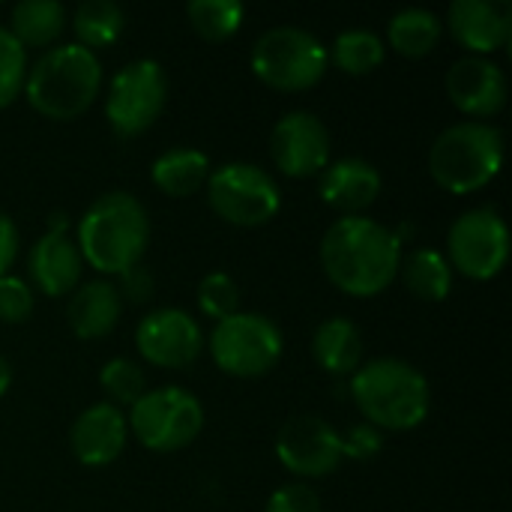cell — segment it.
I'll use <instances>...</instances> for the list:
<instances>
[{"label":"cell","mask_w":512,"mask_h":512,"mask_svg":"<svg viewBox=\"0 0 512 512\" xmlns=\"http://www.w3.org/2000/svg\"><path fill=\"white\" fill-rule=\"evenodd\" d=\"M126 435H129L126 414L120 408L108 405V402H99V405H90L72 423L69 447H72V456L81 465L105 468V465H111L123 453Z\"/></svg>","instance_id":"e0dca14e"},{"label":"cell","mask_w":512,"mask_h":512,"mask_svg":"<svg viewBox=\"0 0 512 512\" xmlns=\"http://www.w3.org/2000/svg\"><path fill=\"white\" fill-rule=\"evenodd\" d=\"M327 54H333V63L348 75H369L384 63V42L372 30H345Z\"/></svg>","instance_id":"83f0119b"},{"label":"cell","mask_w":512,"mask_h":512,"mask_svg":"<svg viewBox=\"0 0 512 512\" xmlns=\"http://www.w3.org/2000/svg\"><path fill=\"white\" fill-rule=\"evenodd\" d=\"M198 306L207 318H231L240 309V288L228 273H207L198 282Z\"/></svg>","instance_id":"4dcf8cb0"},{"label":"cell","mask_w":512,"mask_h":512,"mask_svg":"<svg viewBox=\"0 0 512 512\" xmlns=\"http://www.w3.org/2000/svg\"><path fill=\"white\" fill-rule=\"evenodd\" d=\"M324 42L303 27H273L252 48V72L273 90H309L327 72Z\"/></svg>","instance_id":"8992f818"},{"label":"cell","mask_w":512,"mask_h":512,"mask_svg":"<svg viewBox=\"0 0 512 512\" xmlns=\"http://www.w3.org/2000/svg\"><path fill=\"white\" fill-rule=\"evenodd\" d=\"M402 270V282L405 288L426 303H441L447 300L450 288H453V270L447 264V258L435 249H417L408 258H402L399 264Z\"/></svg>","instance_id":"603a6c76"},{"label":"cell","mask_w":512,"mask_h":512,"mask_svg":"<svg viewBox=\"0 0 512 512\" xmlns=\"http://www.w3.org/2000/svg\"><path fill=\"white\" fill-rule=\"evenodd\" d=\"M387 36L402 57H426L441 39V18L429 9H402L390 18Z\"/></svg>","instance_id":"484cf974"},{"label":"cell","mask_w":512,"mask_h":512,"mask_svg":"<svg viewBox=\"0 0 512 512\" xmlns=\"http://www.w3.org/2000/svg\"><path fill=\"white\" fill-rule=\"evenodd\" d=\"M168 99V78L156 60L126 63L108 84L105 117L120 138H135L147 132Z\"/></svg>","instance_id":"30bf717a"},{"label":"cell","mask_w":512,"mask_h":512,"mask_svg":"<svg viewBox=\"0 0 512 512\" xmlns=\"http://www.w3.org/2000/svg\"><path fill=\"white\" fill-rule=\"evenodd\" d=\"M9 384H12V366H9V360L0 354V396L9 390Z\"/></svg>","instance_id":"74e56055"},{"label":"cell","mask_w":512,"mask_h":512,"mask_svg":"<svg viewBox=\"0 0 512 512\" xmlns=\"http://www.w3.org/2000/svg\"><path fill=\"white\" fill-rule=\"evenodd\" d=\"M210 354L213 363L234 378H261L282 360V333L264 315L234 312L231 318L216 321Z\"/></svg>","instance_id":"ba28073f"},{"label":"cell","mask_w":512,"mask_h":512,"mask_svg":"<svg viewBox=\"0 0 512 512\" xmlns=\"http://www.w3.org/2000/svg\"><path fill=\"white\" fill-rule=\"evenodd\" d=\"M270 156L288 177H312L327 168L330 132L312 111H288L270 135Z\"/></svg>","instance_id":"5bb4252c"},{"label":"cell","mask_w":512,"mask_h":512,"mask_svg":"<svg viewBox=\"0 0 512 512\" xmlns=\"http://www.w3.org/2000/svg\"><path fill=\"white\" fill-rule=\"evenodd\" d=\"M315 363L330 375H354L363 366V336L354 321L330 318L312 336Z\"/></svg>","instance_id":"44dd1931"},{"label":"cell","mask_w":512,"mask_h":512,"mask_svg":"<svg viewBox=\"0 0 512 512\" xmlns=\"http://www.w3.org/2000/svg\"><path fill=\"white\" fill-rule=\"evenodd\" d=\"M135 345L144 360L162 369H186L198 360L204 336L198 321L183 309H156L141 318Z\"/></svg>","instance_id":"4fadbf2b"},{"label":"cell","mask_w":512,"mask_h":512,"mask_svg":"<svg viewBox=\"0 0 512 512\" xmlns=\"http://www.w3.org/2000/svg\"><path fill=\"white\" fill-rule=\"evenodd\" d=\"M126 15L114 0H87L75 9L72 30L78 36V45L87 51L93 48H108L123 36Z\"/></svg>","instance_id":"d4e9b609"},{"label":"cell","mask_w":512,"mask_h":512,"mask_svg":"<svg viewBox=\"0 0 512 512\" xmlns=\"http://www.w3.org/2000/svg\"><path fill=\"white\" fill-rule=\"evenodd\" d=\"M15 255H18V228L6 213H0V276L9 273Z\"/></svg>","instance_id":"e575fe53"},{"label":"cell","mask_w":512,"mask_h":512,"mask_svg":"<svg viewBox=\"0 0 512 512\" xmlns=\"http://www.w3.org/2000/svg\"><path fill=\"white\" fill-rule=\"evenodd\" d=\"M33 312V291L18 276H0V321L3 324H21Z\"/></svg>","instance_id":"1f68e13d"},{"label":"cell","mask_w":512,"mask_h":512,"mask_svg":"<svg viewBox=\"0 0 512 512\" xmlns=\"http://www.w3.org/2000/svg\"><path fill=\"white\" fill-rule=\"evenodd\" d=\"M27 270L48 297H63L78 288L81 282V252L69 234H42L30 249Z\"/></svg>","instance_id":"d6986e66"},{"label":"cell","mask_w":512,"mask_h":512,"mask_svg":"<svg viewBox=\"0 0 512 512\" xmlns=\"http://www.w3.org/2000/svg\"><path fill=\"white\" fill-rule=\"evenodd\" d=\"M447 24L459 45L474 51V57H486L510 42L512 6L507 0H456Z\"/></svg>","instance_id":"2e32d148"},{"label":"cell","mask_w":512,"mask_h":512,"mask_svg":"<svg viewBox=\"0 0 512 512\" xmlns=\"http://www.w3.org/2000/svg\"><path fill=\"white\" fill-rule=\"evenodd\" d=\"M99 384L114 405H126V408H132L147 393V378L141 366L126 357H114L111 363H105L99 372Z\"/></svg>","instance_id":"f1b7e54d"},{"label":"cell","mask_w":512,"mask_h":512,"mask_svg":"<svg viewBox=\"0 0 512 512\" xmlns=\"http://www.w3.org/2000/svg\"><path fill=\"white\" fill-rule=\"evenodd\" d=\"M150 240V219L141 201L129 192L99 195L78 222V252L93 270L123 276L138 267Z\"/></svg>","instance_id":"7a4b0ae2"},{"label":"cell","mask_w":512,"mask_h":512,"mask_svg":"<svg viewBox=\"0 0 512 512\" xmlns=\"http://www.w3.org/2000/svg\"><path fill=\"white\" fill-rule=\"evenodd\" d=\"M264 512H321V498L306 483H288L270 495Z\"/></svg>","instance_id":"d6a6232c"},{"label":"cell","mask_w":512,"mask_h":512,"mask_svg":"<svg viewBox=\"0 0 512 512\" xmlns=\"http://www.w3.org/2000/svg\"><path fill=\"white\" fill-rule=\"evenodd\" d=\"M69 231V216L66 213H51L48 216V234H66Z\"/></svg>","instance_id":"8d00e7d4"},{"label":"cell","mask_w":512,"mask_h":512,"mask_svg":"<svg viewBox=\"0 0 512 512\" xmlns=\"http://www.w3.org/2000/svg\"><path fill=\"white\" fill-rule=\"evenodd\" d=\"M447 93L468 117H492L507 105V75L489 57H462L447 72Z\"/></svg>","instance_id":"9a60e30c"},{"label":"cell","mask_w":512,"mask_h":512,"mask_svg":"<svg viewBox=\"0 0 512 512\" xmlns=\"http://www.w3.org/2000/svg\"><path fill=\"white\" fill-rule=\"evenodd\" d=\"M120 309H123L120 291L111 282L96 279L72 291L66 318L78 339H102L114 330Z\"/></svg>","instance_id":"ffe728a7"},{"label":"cell","mask_w":512,"mask_h":512,"mask_svg":"<svg viewBox=\"0 0 512 512\" xmlns=\"http://www.w3.org/2000/svg\"><path fill=\"white\" fill-rule=\"evenodd\" d=\"M351 396L378 432H408L429 417L432 390L426 375L396 357H378L354 372Z\"/></svg>","instance_id":"3957f363"},{"label":"cell","mask_w":512,"mask_h":512,"mask_svg":"<svg viewBox=\"0 0 512 512\" xmlns=\"http://www.w3.org/2000/svg\"><path fill=\"white\" fill-rule=\"evenodd\" d=\"M192 30L207 42L231 39L243 24V3L240 0H192L189 9Z\"/></svg>","instance_id":"4316f807"},{"label":"cell","mask_w":512,"mask_h":512,"mask_svg":"<svg viewBox=\"0 0 512 512\" xmlns=\"http://www.w3.org/2000/svg\"><path fill=\"white\" fill-rule=\"evenodd\" d=\"M123 285H126V297L135 300V303L147 300V297H150V288H153V285H150V276L141 270V264L123 273Z\"/></svg>","instance_id":"d590c367"},{"label":"cell","mask_w":512,"mask_h":512,"mask_svg":"<svg viewBox=\"0 0 512 512\" xmlns=\"http://www.w3.org/2000/svg\"><path fill=\"white\" fill-rule=\"evenodd\" d=\"M318 192L333 210H339L345 216H357L369 204H375V198L381 192V174L366 159H354V156L339 159L324 168Z\"/></svg>","instance_id":"ac0fdd59"},{"label":"cell","mask_w":512,"mask_h":512,"mask_svg":"<svg viewBox=\"0 0 512 512\" xmlns=\"http://www.w3.org/2000/svg\"><path fill=\"white\" fill-rule=\"evenodd\" d=\"M9 21L12 24L6 30L21 42V48L27 45L42 48V45H51L63 33L66 12L57 0H21L12 9Z\"/></svg>","instance_id":"cb8c5ba5"},{"label":"cell","mask_w":512,"mask_h":512,"mask_svg":"<svg viewBox=\"0 0 512 512\" xmlns=\"http://www.w3.org/2000/svg\"><path fill=\"white\" fill-rule=\"evenodd\" d=\"M381 450H384V435H381L375 426H369V423L351 426V429L342 435V456H345V459L366 462V459H375Z\"/></svg>","instance_id":"836d02e7"},{"label":"cell","mask_w":512,"mask_h":512,"mask_svg":"<svg viewBox=\"0 0 512 512\" xmlns=\"http://www.w3.org/2000/svg\"><path fill=\"white\" fill-rule=\"evenodd\" d=\"M150 177H153V183H156L159 192H165L171 198H189V195H195L207 183V177H210V159L201 150L174 147V150H165L153 162Z\"/></svg>","instance_id":"7402d4cb"},{"label":"cell","mask_w":512,"mask_h":512,"mask_svg":"<svg viewBox=\"0 0 512 512\" xmlns=\"http://www.w3.org/2000/svg\"><path fill=\"white\" fill-rule=\"evenodd\" d=\"M99 87V57L78 42L48 48L24 78V96L30 108L48 120H75L93 105Z\"/></svg>","instance_id":"277c9868"},{"label":"cell","mask_w":512,"mask_h":512,"mask_svg":"<svg viewBox=\"0 0 512 512\" xmlns=\"http://www.w3.org/2000/svg\"><path fill=\"white\" fill-rule=\"evenodd\" d=\"M132 435L153 453H177L189 447L204 429L201 402L180 387H159L144 393L129 414Z\"/></svg>","instance_id":"52a82bcc"},{"label":"cell","mask_w":512,"mask_h":512,"mask_svg":"<svg viewBox=\"0 0 512 512\" xmlns=\"http://www.w3.org/2000/svg\"><path fill=\"white\" fill-rule=\"evenodd\" d=\"M504 162V138L495 126L468 120L444 129L429 153L435 183L453 195H468L489 186Z\"/></svg>","instance_id":"5b68a950"},{"label":"cell","mask_w":512,"mask_h":512,"mask_svg":"<svg viewBox=\"0 0 512 512\" xmlns=\"http://www.w3.org/2000/svg\"><path fill=\"white\" fill-rule=\"evenodd\" d=\"M450 261L462 276L474 282L495 279L510 258L507 222L492 207H477L462 213L447 234Z\"/></svg>","instance_id":"8fae6325"},{"label":"cell","mask_w":512,"mask_h":512,"mask_svg":"<svg viewBox=\"0 0 512 512\" xmlns=\"http://www.w3.org/2000/svg\"><path fill=\"white\" fill-rule=\"evenodd\" d=\"M207 201L219 219L237 228H258L279 213L282 195L264 168L249 162H228L210 171Z\"/></svg>","instance_id":"9c48e42d"},{"label":"cell","mask_w":512,"mask_h":512,"mask_svg":"<svg viewBox=\"0 0 512 512\" xmlns=\"http://www.w3.org/2000/svg\"><path fill=\"white\" fill-rule=\"evenodd\" d=\"M24 78H27V51L0 24V108L18 99V93L24 90Z\"/></svg>","instance_id":"f546056e"},{"label":"cell","mask_w":512,"mask_h":512,"mask_svg":"<svg viewBox=\"0 0 512 512\" xmlns=\"http://www.w3.org/2000/svg\"><path fill=\"white\" fill-rule=\"evenodd\" d=\"M327 279L351 297L384 294L402 264V240L369 216L336 219L321 240Z\"/></svg>","instance_id":"6da1fadb"},{"label":"cell","mask_w":512,"mask_h":512,"mask_svg":"<svg viewBox=\"0 0 512 512\" xmlns=\"http://www.w3.org/2000/svg\"><path fill=\"white\" fill-rule=\"evenodd\" d=\"M276 456L294 477H327L345 459L342 435L318 414H297L279 429Z\"/></svg>","instance_id":"7c38bea8"}]
</instances>
